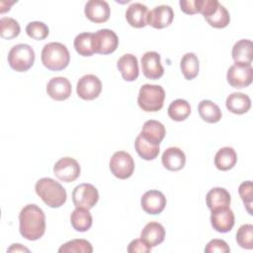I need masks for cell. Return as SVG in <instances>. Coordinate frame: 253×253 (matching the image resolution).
<instances>
[{
	"mask_svg": "<svg viewBox=\"0 0 253 253\" xmlns=\"http://www.w3.org/2000/svg\"><path fill=\"white\" fill-rule=\"evenodd\" d=\"M237 162V154L232 147L220 148L214 156V165L218 170L227 171L232 169Z\"/></svg>",
	"mask_w": 253,
	"mask_h": 253,
	"instance_id": "obj_26",
	"label": "cell"
},
{
	"mask_svg": "<svg viewBox=\"0 0 253 253\" xmlns=\"http://www.w3.org/2000/svg\"><path fill=\"white\" fill-rule=\"evenodd\" d=\"M211 211V223L214 230L225 233L232 229L234 225V213L229 207L219 208Z\"/></svg>",
	"mask_w": 253,
	"mask_h": 253,
	"instance_id": "obj_14",
	"label": "cell"
},
{
	"mask_svg": "<svg viewBox=\"0 0 253 253\" xmlns=\"http://www.w3.org/2000/svg\"><path fill=\"white\" fill-rule=\"evenodd\" d=\"M47 95L55 101H63L70 97L72 88L71 83L65 77H53L46 85Z\"/></svg>",
	"mask_w": 253,
	"mask_h": 253,
	"instance_id": "obj_17",
	"label": "cell"
},
{
	"mask_svg": "<svg viewBox=\"0 0 253 253\" xmlns=\"http://www.w3.org/2000/svg\"><path fill=\"white\" fill-rule=\"evenodd\" d=\"M198 111L203 121L210 124H215L219 122L222 117L219 107L211 100L201 101L198 106Z\"/></svg>",
	"mask_w": 253,
	"mask_h": 253,
	"instance_id": "obj_27",
	"label": "cell"
},
{
	"mask_svg": "<svg viewBox=\"0 0 253 253\" xmlns=\"http://www.w3.org/2000/svg\"><path fill=\"white\" fill-rule=\"evenodd\" d=\"M163 166L170 171L181 170L186 163V156L183 150L179 147H169L167 148L161 158Z\"/></svg>",
	"mask_w": 253,
	"mask_h": 253,
	"instance_id": "obj_21",
	"label": "cell"
},
{
	"mask_svg": "<svg viewBox=\"0 0 253 253\" xmlns=\"http://www.w3.org/2000/svg\"><path fill=\"white\" fill-rule=\"evenodd\" d=\"M230 194L227 190L220 187H215L210 190L206 196V203L211 211L229 207L230 205Z\"/></svg>",
	"mask_w": 253,
	"mask_h": 253,
	"instance_id": "obj_23",
	"label": "cell"
},
{
	"mask_svg": "<svg viewBox=\"0 0 253 253\" xmlns=\"http://www.w3.org/2000/svg\"><path fill=\"white\" fill-rule=\"evenodd\" d=\"M35 190L37 195L49 208H59L65 202L67 194L60 183L55 180L44 177L36 183Z\"/></svg>",
	"mask_w": 253,
	"mask_h": 253,
	"instance_id": "obj_2",
	"label": "cell"
},
{
	"mask_svg": "<svg viewBox=\"0 0 253 253\" xmlns=\"http://www.w3.org/2000/svg\"><path fill=\"white\" fill-rule=\"evenodd\" d=\"M180 68L182 74L187 80H192L196 78L199 74L200 69L198 56L193 52L185 53L180 61Z\"/></svg>",
	"mask_w": 253,
	"mask_h": 253,
	"instance_id": "obj_29",
	"label": "cell"
},
{
	"mask_svg": "<svg viewBox=\"0 0 253 253\" xmlns=\"http://www.w3.org/2000/svg\"><path fill=\"white\" fill-rule=\"evenodd\" d=\"M196 0H181L179 2L181 10L188 15H194L197 14V9H196V4H195Z\"/></svg>",
	"mask_w": 253,
	"mask_h": 253,
	"instance_id": "obj_41",
	"label": "cell"
},
{
	"mask_svg": "<svg viewBox=\"0 0 253 253\" xmlns=\"http://www.w3.org/2000/svg\"><path fill=\"white\" fill-rule=\"evenodd\" d=\"M143 75L151 80H157L164 74V68L160 62V54L156 51H146L140 60Z\"/></svg>",
	"mask_w": 253,
	"mask_h": 253,
	"instance_id": "obj_12",
	"label": "cell"
},
{
	"mask_svg": "<svg viewBox=\"0 0 253 253\" xmlns=\"http://www.w3.org/2000/svg\"><path fill=\"white\" fill-rule=\"evenodd\" d=\"M239 196L244 203V206L249 212L252 214V202H253V184L251 181H245L240 184L238 188Z\"/></svg>",
	"mask_w": 253,
	"mask_h": 253,
	"instance_id": "obj_38",
	"label": "cell"
},
{
	"mask_svg": "<svg viewBox=\"0 0 253 253\" xmlns=\"http://www.w3.org/2000/svg\"><path fill=\"white\" fill-rule=\"evenodd\" d=\"M21 28L19 23L10 17L0 19V36L4 40H12L19 36Z\"/></svg>",
	"mask_w": 253,
	"mask_h": 253,
	"instance_id": "obj_34",
	"label": "cell"
},
{
	"mask_svg": "<svg viewBox=\"0 0 253 253\" xmlns=\"http://www.w3.org/2000/svg\"><path fill=\"white\" fill-rule=\"evenodd\" d=\"M42 62L51 71H60L66 68L70 61V53L61 42H48L42 50Z\"/></svg>",
	"mask_w": 253,
	"mask_h": 253,
	"instance_id": "obj_3",
	"label": "cell"
},
{
	"mask_svg": "<svg viewBox=\"0 0 253 253\" xmlns=\"http://www.w3.org/2000/svg\"><path fill=\"white\" fill-rule=\"evenodd\" d=\"M119 45L117 34L109 29H101L93 34V48L95 53H113Z\"/></svg>",
	"mask_w": 253,
	"mask_h": 253,
	"instance_id": "obj_9",
	"label": "cell"
},
{
	"mask_svg": "<svg viewBox=\"0 0 253 253\" xmlns=\"http://www.w3.org/2000/svg\"><path fill=\"white\" fill-rule=\"evenodd\" d=\"M140 238L144 240L151 248L155 247L163 242L165 238V229L161 223L150 221L141 230Z\"/></svg>",
	"mask_w": 253,
	"mask_h": 253,
	"instance_id": "obj_20",
	"label": "cell"
},
{
	"mask_svg": "<svg viewBox=\"0 0 253 253\" xmlns=\"http://www.w3.org/2000/svg\"><path fill=\"white\" fill-rule=\"evenodd\" d=\"M142 210L149 214H159L166 206V198L164 194L158 190H150L145 192L140 200Z\"/></svg>",
	"mask_w": 253,
	"mask_h": 253,
	"instance_id": "obj_15",
	"label": "cell"
},
{
	"mask_svg": "<svg viewBox=\"0 0 253 253\" xmlns=\"http://www.w3.org/2000/svg\"><path fill=\"white\" fill-rule=\"evenodd\" d=\"M206 253H228L230 252V248L227 243L222 239H212L211 240L205 247Z\"/></svg>",
	"mask_w": 253,
	"mask_h": 253,
	"instance_id": "obj_39",
	"label": "cell"
},
{
	"mask_svg": "<svg viewBox=\"0 0 253 253\" xmlns=\"http://www.w3.org/2000/svg\"><path fill=\"white\" fill-rule=\"evenodd\" d=\"M232 58L235 62L251 65L253 59V44L250 40H240L232 47Z\"/></svg>",
	"mask_w": 253,
	"mask_h": 253,
	"instance_id": "obj_25",
	"label": "cell"
},
{
	"mask_svg": "<svg viewBox=\"0 0 253 253\" xmlns=\"http://www.w3.org/2000/svg\"><path fill=\"white\" fill-rule=\"evenodd\" d=\"M26 33L27 35L37 41H42L44 40L45 38H47L48 34H49V30L48 27L40 21H35V22H31L27 25L26 27Z\"/></svg>",
	"mask_w": 253,
	"mask_h": 253,
	"instance_id": "obj_37",
	"label": "cell"
},
{
	"mask_svg": "<svg viewBox=\"0 0 253 253\" xmlns=\"http://www.w3.org/2000/svg\"><path fill=\"white\" fill-rule=\"evenodd\" d=\"M226 79L233 88H245L252 83L253 68L251 65L235 62L228 68Z\"/></svg>",
	"mask_w": 253,
	"mask_h": 253,
	"instance_id": "obj_7",
	"label": "cell"
},
{
	"mask_svg": "<svg viewBox=\"0 0 253 253\" xmlns=\"http://www.w3.org/2000/svg\"><path fill=\"white\" fill-rule=\"evenodd\" d=\"M205 20L210 26L216 29H222L229 24L230 16L226 8L219 3L216 9L210 16L206 17Z\"/></svg>",
	"mask_w": 253,
	"mask_h": 253,
	"instance_id": "obj_33",
	"label": "cell"
},
{
	"mask_svg": "<svg viewBox=\"0 0 253 253\" xmlns=\"http://www.w3.org/2000/svg\"><path fill=\"white\" fill-rule=\"evenodd\" d=\"M236 241L241 248L252 249L253 248V225L242 224L236 232Z\"/></svg>",
	"mask_w": 253,
	"mask_h": 253,
	"instance_id": "obj_36",
	"label": "cell"
},
{
	"mask_svg": "<svg viewBox=\"0 0 253 253\" xmlns=\"http://www.w3.org/2000/svg\"><path fill=\"white\" fill-rule=\"evenodd\" d=\"M85 16L93 23L101 24L109 20L111 9L109 4L103 0H90L84 9Z\"/></svg>",
	"mask_w": 253,
	"mask_h": 253,
	"instance_id": "obj_16",
	"label": "cell"
},
{
	"mask_svg": "<svg viewBox=\"0 0 253 253\" xmlns=\"http://www.w3.org/2000/svg\"><path fill=\"white\" fill-rule=\"evenodd\" d=\"M117 66L124 80L130 82L134 81L138 77V62L137 58L133 54L126 53L122 55L118 60Z\"/></svg>",
	"mask_w": 253,
	"mask_h": 253,
	"instance_id": "obj_18",
	"label": "cell"
},
{
	"mask_svg": "<svg viewBox=\"0 0 253 253\" xmlns=\"http://www.w3.org/2000/svg\"><path fill=\"white\" fill-rule=\"evenodd\" d=\"M151 251V247L141 238L132 240L127 246L128 253H148Z\"/></svg>",
	"mask_w": 253,
	"mask_h": 253,
	"instance_id": "obj_40",
	"label": "cell"
},
{
	"mask_svg": "<svg viewBox=\"0 0 253 253\" xmlns=\"http://www.w3.org/2000/svg\"><path fill=\"white\" fill-rule=\"evenodd\" d=\"M35 57V51L31 45L18 43L10 49L8 53V63L13 70L25 72L34 65Z\"/></svg>",
	"mask_w": 253,
	"mask_h": 253,
	"instance_id": "obj_5",
	"label": "cell"
},
{
	"mask_svg": "<svg viewBox=\"0 0 253 253\" xmlns=\"http://www.w3.org/2000/svg\"><path fill=\"white\" fill-rule=\"evenodd\" d=\"M139 134L145 140L153 144L159 145L166 134V129L160 122L155 120H149L143 124Z\"/></svg>",
	"mask_w": 253,
	"mask_h": 253,
	"instance_id": "obj_19",
	"label": "cell"
},
{
	"mask_svg": "<svg viewBox=\"0 0 253 253\" xmlns=\"http://www.w3.org/2000/svg\"><path fill=\"white\" fill-rule=\"evenodd\" d=\"M98 200V190L92 184H79L72 192V201L76 208L90 210L97 204Z\"/></svg>",
	"mask_w": 253,
	"mask_h": 253,
	"instance_id": "obj_8",
	"label": "cell"
},
{
	"mask_svg": "<svg viewBox=\"0 0 253 253\" xmlns=\"http://www.w3.org/2000/svg\"><path fill=\"white\" fill-rule=\"evenodd\" d=\"M109 166L112 174L122 180L129 178L134 171V161L126 151L115 152L110 159Z\"/></svg>",
	"mask_w": 253,
	"mask_h": 253,
	"instance_id": "obj_6",
	"label": "cell"
},
{
	"mask_svg": "<svg viewBox=\"0 0 253 253\" xmlns=\"http://www.w3.org/2000/svg\"><path fill=\"white\" fill-rule=\"evenodd\" d=\"M165 99V91L160 85L144 84L140 87L137 104L144 112H157L162 109Z\"/></svg>",
	"mask_w": 253,
	"mask_h": 253,
	"instance_id": "obj_4",
	"label": "cell"
},
{
	"mask_svg": "<svg viewBox=\"0 0 253 253\" xmlns=\"http://www.w3.org/2000/svg\"><path fill=\"white\" fill-rule=\"evenodd\" d=\"M74 48L82 56H91L95 53L93 48V34L81 33L74 39Z\"/></svg>",
	"mask_w": 253,
	"mask_h": 253,
	"instance_id": "obj_32",
	"label": "cell"
},
{
	"mask_svg": "<svg viewBox=\"0 0 253 253\" xmlns=\"http://www.w3.org/2000/svg\"><path fill=\"white\" fill-rule=\"evenodd\" d=\"M80 165L71 157L60 158L53 166L54 175L62 182L70 183L80 176Z\"/></svg>",
	"mask_w": 253,
	"mask_h": 253,
	"instance_id": "obj_10",
	"label": "cell"
},
{
	"mask_svg": "<svg viewBox=\"0 0 253 253\" xmlns=\"http://www.w3.org/2000/svg\"><path fill=\"white\" fill-rule=\"evenodd\" d=\"M173 19V9L168 5H159L148 11L146 23L155 29H164L171 25Z\"/></svg>",
	"mask_w": 253,
	"mask_h": 253,
	"instance_id": "obj_13",
	"label": "cell"
},
{
	"mask_svg": "<svg viewBox=\"0 0 253 253\" xmlns=\"http://www.w3.org/2000/svg\"><path fill=\"white\" fill-rule=\"evenodd\" d=\"M225 106L229 112L235 115H242L247 113L251 108L250 98L240 92L231 93L225 101Z\"/></svg>",
	"mask_w": 253,
	"mask_h": 253,
	"instance_id": "obj_24",
	"label": "cell"
},
{
	"mask_svg": "<svg viewBox=\"0 0 253 253\" xmlns=\"http://www.w3.org/2000/svg\"><path fill=\"white\" fill-rule=\"evenodd\" d=\"M148 9L141 3L130 4L126 11V19L127 23L133 28H143L147 25L146 17Z\"/></svg>",
	"mask_w": 253,
	"mask_h": 253,
	"instance_id": "obj_22",
	"label": "cell"
},
{
	"mask_svg": "<svg viewBox=\"0 0 253 253\" xmlns=\"http://www.w3.org/2000/svg\"><path fill=\"white\" fill-rule=\"evenodd\" d=\"M29 252L30 250L24 246H22L21 244H12L10 248H8V252Z\"/></svg>",
	"mask_w": 253,
	"mask_h": 253,
	"instance_id": "obj_42",
	"label": "cell"
},
{
	"mask_svg": "<svg viewBox=\"0 0 253 253\" xmlns=\"http://www.w3.org/2000/svg\"><path fill=\"white\" fill-rule=\"evenodd\" d=\"M134 147L137 154L144 160H153L155 159L160 151L159 145L153 144L145 140L140 134H138L134 141Z\"/></svg>",
	"mask_w": 253,
	"mask_h": 253,
	"instance_id": "obj_30",
	"label": "cell"
},
{
	"mask_svg": "<svg viewBox=\"0 0 253 253\" xmlns=\"http://www.w3.org/2000/svg\"><path fill=\"white\" fill-rule=\"evenodd\" d=\"M70 221L72 227L79 232H85L92 226L93 218L89 210L76 208L70 215Z\"/></svg>",
	"mask_w": 253,
	"mask_h": 253,
	"instance_id": "obj_28",
	"label": "cell"
},
{
	"mask_svg": "<svg viewBox=\"0 0 253 253\" xmlns=\"http://www.w3.org/2000/svg\"><path fill=\"white\" fill-rule=\"evenodd\" d=\"M20 233L31 241L40 239L45 231V215L43 211L35 204L25 206L19 213Z\"/></svg>",
	"mask_w": 253,
	"mask_h": 253,
	"instance_id": "obj_1",
	"label": "cell"
},
{
	"mask_svg": "<svg viewBox=\"0 0 253 253\" xmlns=\"http://www.w3.org/2000/svg\"><path fill=\"white\" fill-rule=\"evenodd\" d=\"M91 243L85 239H73L60 246L59 253H92Z\"/></svg>",
	"mask_w": 253,
	"mask_h": 253,
	"instance_id": "obj_35",
	"label": "cell"
},
{
	"mask_svg": "<svg viewBox=\"0 0 253 253\" xmlns=\"http://www.w3.org/2000/svg\"><path fill=\"white\" fill-rule=\"evenodd\" d=\"M102 91L101 80L93 74H87L82 76L76 86L77 95L86 101L96 99Z\"/></svg>",
	"mask_w": 253,
	"mask_h": 253,
	"instance_id": "obj_11",
	"label": "cell"
},
{
	"mask_svg": "<svg viewBox=\"0 0 253 253\" xmlns=\"http://www.w3.org/2000/svg\"><path fill=\"white\" fill-rule=\"evenodd\" d=\"M168 116L176 122L185 121L191 114V106L184 99L174 100L168 107Z\"/></svg>",
	"mask_w": 253,
	"mask_h": 253,
	"instance_id": "obj_31",
	"label": "cell"
}]
</instances>
